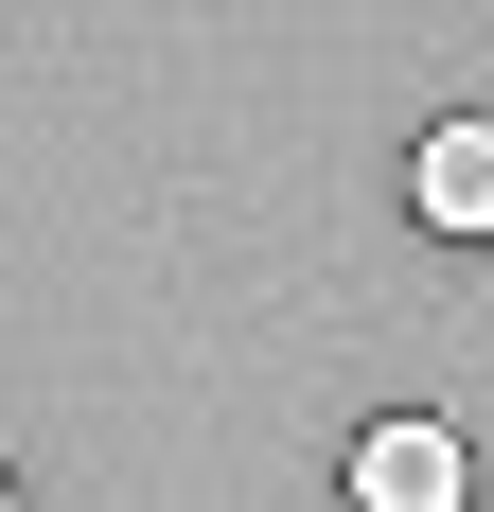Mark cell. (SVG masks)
Instances as JSON below:
<instances>
[{
    "label": "cell",
    "mask_w": 494,
    "mask_h": 512,
    "mask_svg": "<svg viewBox=\"0 0 494 512\" xmlns=\"http://www.w3.org/2000/svg\"><path fill=\"white\" fill-rule=\"evenodd\" d=\"M477 495V442L459 424H371L353 442V512H459Z\"/></svg>",
    "instance_id": "obj_1"
},
{
    "label": "cell",
    "mask_w": 494,
    "mask_h": 512,
    "mask_svg": "<svg viewBox=\"0 0 494 512\" xmlns=\"http://www.w3.org/2000/svg\"><path fill=\"white\" fill-rule=\"evenodd\" d=\"M406 212H424L442 248H494V124H424V159H406Z\"/></svg>",
    "instance_id": "obj_2"
},
{
    "label": "cell",
    "mask_w": 494,
    "mask_h": 512,
    "mask_svg": "<svg viewBox=\"0 0 494 512\" xmlns=\"http://www.w3.org/2000/svg\"><path fill=\"white\" fill-rule=\"evenodd\" d=\"M0 512H18V477H0Z\"/></svg>",
    "instance_id": "obj_3"
}]
</instances>
